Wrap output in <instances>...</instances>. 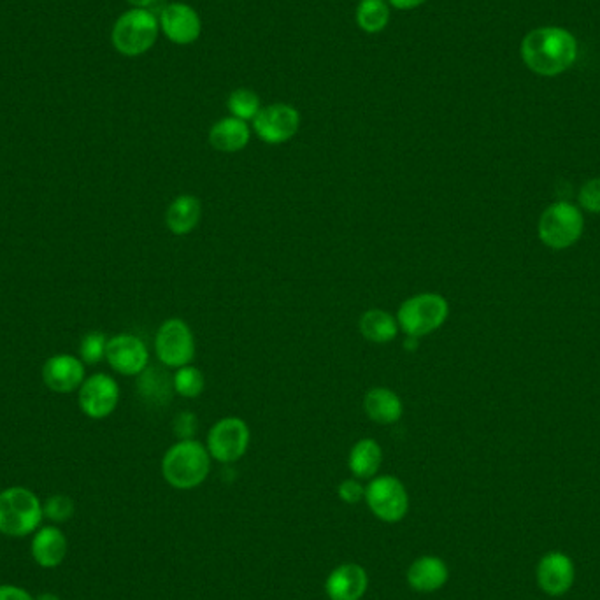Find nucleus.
Instances as JSON below:
<instances>
[{"label": "nucleus", "mask_w": 600, "mask_h": 600, "mask_svg": "<svg viewBox=\"0 0 600 600\" xmlns=\"http://www.w3.org/2000/svg\"><path fill=\"white\" fill-rule=\"evenodd\" d=\"M139 392L144 399L151 400L155 404H169L174 386H172V378H169L164 372L158 369H146L143 374H139Z\"/></svg>", "instance_id": "obj_25"}, {"label": "nucleus", "mask_w": 600, "mask_h": 600, "mask_svg": "<svg viewBox=\"0 0 600 600\" xmlns=\"http://www.w3.org/2000/svg\"><path fill=\"white\" fill-rule=\"evenodd\" d=\"M388 6L399 11H413V9L422 8L429 0H386Z\"/></svg>", "instance_id": "obj_34"}, {"label": "nucleus", "mask_w": 600, "mask_h": 600, "mask_svg": "<svg viewBox=\"0 0 600 600\" xmlns=\"http://www.w3.org/2000/svg\"><path fill=\"white\" fill-rule=\"evenodd\" d=\"M43 381L51 392L69 393L78 390L85 381L83 360L71 355L48 358L43 367Z\"/></svg>", "instance_id": "obj_14"}, {"label": "nucleus", "mask_w": 600, "mask_h": 600, "mask_svg": "<svg viewBox=\"0 0 600 600\" xmlns=\"http://www.w3.org/2000/svg\"><path fill=\"white\" fill-rule=\"evenodd\" d=\"M160 30L172 44L190 46L202 36V18L186 2H172L160 11Z\"/></svg>", "instance_id": "obj_12"}, {"label": "nucleus", "mask_w": 600, "mask_h": 600, "mask_svg": "<svg viewBox=\"0 0 600 600\" xmlns=\"http://www.w3.org/2000/svg\"><path fill=\"white\" fill-rule=\"evenodd\" d=\"M160 23L148 9L132 8L116 20L111 41L118 53L125 57H141L155 46Z\"/></svg>", "instance_id": "obj_5"}, {"label": "nucleus", "mask_w": 600, "mask_h": 600, "mask_svg": "<svg viewBox=\"0 0 600 600\" xmlns=\"http://www.w3.org/2000/svg\"><path fill=\"white\" fill-rule=\"evenodd\" d=\"M339 497L348 504H357L358 500L365 499V488L358 483L357 479H346L337 488Z\"/></svg>", "instance_id": "obj_32"}, {"label": "nucleus", "mask_w": 600, "mask_h": 600, "mask_svg": "<svg viewBox=\"0 0 600 600\" xmlns=\"http://www.w3.org/2000/svg\"><path fill=\"white\" fill-rule=\"evenodd\" d=\"M106 360L118 374L139 376L148 369L150 351L134 334H118L108 341Z\"/></svg>", "instance_id": "obj_13"}, {"label": "nucleus", "mask_w": 600, "mask_h": 600, "mask_svg": "<svg viewBox=\"0 0 600 600\" xmlns=\"http://www.w3.org/2000/svg\"><path fill=\"white\" fill-rule=\"evenodd\" d=\"M522 58L539 76H558L578 58V43L571 32L560 27L532 30L522 41Z\"/></svg>", "instance_id": "obj_1"}, {"label": "nucleus", "mask_w": 600, "mask_h": 600, "mask_svg": "<svg viewBox=\"0 0 600 600\" xmlns=\"http://www.w3.org/2000/svg\"><path fill=\"white\" fill-rule=\"evenodd\" d=\"M395 316L406 336L420 339L443 327L450 316V302L441 293H416L400 304Z\"/></svg>", "instance_id": "obj_3"}, {"label": "nucleus", "mask_w": 600, "mask_h": 600, "mask_svg": "<svg viewBox=\"0 0 600 600\" xmlns=\"http://www.w3.org/2000/svg\"><path fill=\"white\" fill-rule=\"evenodd\" d=\"M383 464V448L381 444L372 439L364 437L353 444L348 458L350 471L355 478L371 479L378 474L379 467Z\"/></svg>", "instance_id": "obj_23"}, {"label": "nucleus", "mask_w": 600, "mask_h": 600, "mask_svg": "<svg viewBox=\"0 0 600 600\" xmlns=\"http://www.w3.org/2000/svg\"><path fill=\"white\" fill-rule=\"evenodd\" d=\"M155 353L160 364L169 369L190 365L197 353L193 330L183 318H169L155 334Z\"/></svg>", "instance_id": "obj_6"}, {"label": "nucleus", "mask_w": 600, "mask_h": 600, "mask_svg": "<svg viewBox=\"0 0 600 600\" xmlns=\"http://www.w3.org/2000/svg\"><path fill=\"white\" fill-rule=\"evenodd\" d=\"M197 429H199V418L192 411H181L172 422V432L176 434L179 441L193 439Z\"/></svg>", "instance_id": "obj_30"}, {"label": "nucleus", "mask_w": 600, "mask_h": 600, "mask_svg": "<svg viewBox=\"0 0 600 600\" xmlns=\"http://www.w3.org/2000/svg\"><path fill=\"white\" fill-rule=\"evenodd\" d=\"M78 402L83 415L92 420H104L118 408L120 386L109 374H93L79 388Z\"/></svg>", "instance_id": "obj_11"}, {"label": "nucleus", "mask_w": 600, "mask_h": 600, "mask_svg": "<svg viewBox=\"0 0 600 600\" xmlns=\"http://www.w3.org/2000/svg\"><path fill=\"white\" fill-rule=\"evenodd\" d=\"M43 511L53 522H67L74 515V502L65 495H55L46 500Z\"/></svg>", "instance_id": "obj_29"}, {"label": "nucleus", "mask_w": 600, "mask_h": 600, "mask_svg": "<svg viewBox=\"0 0 600 600\" xmlns=\"http://www.w3.org/2000/svg\"><path fill=\"white\" fill-rule=\"evenodd\" d=\"M108 337L102 332H90L83 337L81 346H79V357L85 364H99L106 358V350H108Z\"/></svg>", "instance_id": "obj_28"}, {"label": "nucleus", "mask_w": 600, "mask_h": 600, "mask_svg": "<svg viewBox=\"0 0 600 600\" xmlns=\"http://www.w3.org/2000/svg\"><path fill=\"white\" fill-rule=\"evenodd\" d=\"M358 327L365 341L372 344L392 343L400 332L397 316L378 308L367 309L364 315L360 316Z\"/></svg>", "instance_id": "obj_20"}, {"label": "nucleus", "mask_w": 600, "mask_h": 600, "mask_svg": "<svg viewBox=\"0 0 600 600\" xmlns=\"http://www.w3.org/2000/svg\"><path fill=\"white\" fill-rule=\"evenodd\" d=\"M367 590V574L357 564L337 567L327 579V593L332 600H360Z\"/></svg>", "instance_id": "obj_19"}, {"label": "nucleus", "mask_w": 600, "mask_h": 600, "mask_svg": "<svg viewBox=\"0 0 600 600\" xmlns=\"http://www.w3.org/2000/svg\"><path fill=\"white\" fill-rule=\"evenodd\" d=\"M227 109L230 116L243 122H253L262 109V100L250 88H236L227 99Z\"/></svg>", "instance_id": "obj_27"}, {"label": "nucleus", "mask_w": 600, "mask_h": 600, "mask_svg": "<svg viewBox=\"0 0 600 600\" xmlns=\"http://www.w3.org/2000/svg\"><path fill=\"white\" fill-rule=\"evenodd\" d=\"M202 220V202L192 193H183L171 200L165 211V225L174 236H188Z\"/></svg>", "instance_id": "obj_17"}, {"label": "nucleus", "mask_w": 600, "mask_h": 600, "mask_svg": "<svg viewBox=\"0 0 600 600\" xmlns=\"http://www.w3.org/2000/svg\"><path fill=\"white\" fill-rule=\"evenodd\" d=\"M364 413L378 425H393L404 415V402L390 388L374 386L364 395Z\"/></svg>", "instance_id": "obj_16"}, {"label": "nucleus", "mask_w": 600, "mask_h": 600, "mask_svg": "<svg viewBox=\"0 0 600 600\" xmlns=\"http://www.w3.org/2000/svg\"><path fill=\"white\" fill-rule=\"evenodd\" d=\"M172 386H174V393L179 397L197 399L206 388V378H204V374H202L199 367L192 364L185 365V367H179L174 372Z\"/></svg>", "instance_id": "obj_26"}, {"label": "nucleus", "mask_w": 600, "mask_h": 600, "mask_svg": "<svg viewBox=\"0 0 600 600\" xmlns=\"http://www.w3.org/2000/svg\"><path fill=\"white\" fill-rule=\"evenodd\" d=\"M365 500L372 513L383 522H400L409 509L406 486L393 476H379L372 479L365 488Z\"/></svg>", "instance_id": "obj_10"}, {"label": "nucleus", "mask_w": 600, "mask_h": 600, "mask_svg": "<svg viewBox=\"0 0 600 600\" xmlns=\"http://www.w3.org/2000/svg\"><path fill=\"white\" fill-rule=\"evenodd\" d=\"M574 576V564L564 553H548L537 565V583L553 597L569 592Z\"/></svg>", "instance_id": "obj_15"}, {"label": "nucleus", "mask_w": 600, "mask_h": 600, "mask_svg": "<svg viewBox=\"0 0 600 600\" xmlns=\"http://www.w3.org/2000/svg\"><path fill=\"white\" fill-rule=\"evenodd\" d=\"M209 144L220 153H239L251 141V127L234 116H225L209 129Z\"/></svg>", "instance_id": "obj_18"}, {"label": "nucleus", "mask_w": 600, "mask_h": 600, "mask_svg": "<svg viewBox=\"0 0 600 600\" xmlns=\"http://www.w3.org/2000/svg\"><path fill=\"white\" fill-rule=\"evenodd\" d=\"M408 581L416 592H436L448 581V567L441 558L422 557L409 567Z\"/></svg>", "instance_id": "obj_22"}, {"label": "nucleus", "mask_w": 600, "mask_h": 600, "mask_svg": "<svg viewBox=\"0 0 600 600\" xmlns=\"http://www.w3.org/2000/svg\"><path fill=\"white\" fill-rule=\"evenodd\" d=\"M358 29L365 34H381L390 23V6L386 0H360L355 9Z\"/></svg>", "instance_id": "obj_24"}, {"label": "nucleus", "mask_w": 600, "mask_h": 600, "mask_svg": "<svg viewBox=\"0 0 600 600\" xmlns=\"http://www.w3.org/2000/svg\"><path fill=\"white\" fill-rule=\"evenodd\" d=\"M36 600H60V597L55 595V593H43V595H39Z\"/></svg>", "instance_id": "obj_36"}, {"label": "nucleus", "mask_w": 600, "mask_h": 600, "mask_svg": "<svg viewBox=\"0 0 600 600\" xmlns=\"http://www.w3.org/2000/svg\"><path fill=\"white\" fill-rule=\"evenodd\" d=\"M43 515L36 493L27 488L13 486L0 492V532L4 536H29L41 525Z\"/></svg>", "instance_id": "obj_4"}, {"label": "nucleus", "mask_w": 600, "mask_h": 600, "mask_svg": "<svg viewBox=\"0 0 600 600\" xmlns=\"http://www.w3.org/2000/svg\"><path fill=\"white\" fill-rule=\"evenodd\" d=\"M579 204L590 211L600 213V178L590 179L579 190Z\"/></svg>", "instance_id": "obj_31"}, {"label": "nucleus", "mask_w": 600, "mask_h": 600, "mask_svg": "<svg viewBox=\"0 0 600 600\" xmlns=\"http://www.w3.org/2000/svg\"><path fill=\"white\" fill-rule=\"evenodd\" d=\"M67 550V539L57 527H44L37 532L32 541V557L37 564L46 569L62 564Z\"/></svg>", "instance_id": "obj_21"}, {"label": "nucleus", "mask_w": 600, "mask_h": 600, "mask_svg": "<svg viewBox=\"0 0 600 600\" xmlns=\"http://www.w3.org/2000/svg\"><path fill=\"white\" fill-rule=\"evenodd\" d=\"M0 600H36L32 599L29 592H25L20 586H0Z\"/></svg>", "instance_id": "obj_33"}, {"label": "nucleus", "mask_w": 600, "mask_h": 600, "mask_svg": "<svg viewBox=\"0 0 600 600\" xmlns=\"http://www.w3.org/2000/svg\"><path fill=\"white\" fill-rule=\"evenodd\" d=\"M132 8L148 9L151 4H155V0H127Z\"/></svg>", "instance_id": "obj_35"}, {"label": "nucleus", "mask_w": 600, "mask_h": 600, "mask_svg": "<svg viewBox=\"0 0 600 600\" xmlns=\"http://www.w3.org/2000/svg\"><path fill=\"white\" fill-rule=\"evenodd\" d=\"M300 122L299 109L286 102H274L262 106L257 118L251 122V130L262 143L279 146L292 141L299 134Z\"/></svg>", "instance_id": "obj_9"}, {"label": "nucleus", "mask_w": 600, "mask_h": 600, "mask_svg": "<svg viewBox=\"0 0 600 600\" xmlns=\"http://www.w3.org/2000/svg\"><path fill=\"white\" fill-rule=\"evenodd\" d=\"M583 227L585 220L576 206L569 202H555L539 220V237L548 248L565 250L578 241Z\"/></svg>", "instance_id": "obj_7"}, {"label": "nucleus", "mask_w": 600, "mask_h": 600, "mask_svg": "<svg viewBox=\"0 0 600 600\" xmlns=\"http://www.w3.org/2000/svg\"><path fill=\"white\" fill-rule=\"evenodd\" d=\"M211 469V455L204 444L186 439L172 444L162 460V474L169 485L190 490L202 485Z\"/></svg>", "instance_id": "obj_2"}, {"label": "nucleus", "mask_w": 600, "mask_h": 600, "mask_svg": "<svg viewBox=\"0 0 600 600\" xmlns=\"http://www.w3.org/2000/svg\"><path fill=\"white\" fill-rule=\"evenodd\" d=\"M250 441L248 423L239 416H225L209 429L206 448L216 462L232 464L246 455Z\"/></svg>", "instance_id": "obj_8"}]
</instances>
